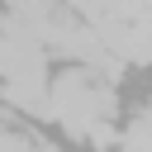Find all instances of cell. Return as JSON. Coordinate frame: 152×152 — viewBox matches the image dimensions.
<instances>
[{
  "label": "cell",
  "instance_id": "6da1fadb",
  "mask_svg": "<svg viewBox=\"0 0 152 152\" xmlns=\"http://www.w3.org/2000/svg\"><path fill=\"white\" fill-rule=\"evenodd\" d=\"M119 100H114V86L100 81L95 71H62L52 81V119L71 133V138H86L95 124L114 119Z\"/></svg>",
  "mask_w": 152,
  "mask_h": 152
},
{
  "label": "cell",
  "instance_id": "3957f363",
  "mask_svg": "<svg viewBox=\"0 0 152 152\" xmlns=\"http://www.w3.org/2000/svg\"><path fill=\"white\" fill-rule=\"evenodd\" d=\"M86 142H95V147H109V142H114V124H109V119H104V124H95V128L86 133Z\"/></svg>",
  "mask_w": 152,
  "mask_h": 152
},
{
  "label": "cell",
  "instance_id": "7a4b0ae2",
  "mask_svg": "<svg viewBox=\"0 0 152 152\" xmlns=\"http://www.w3.org/2000/svg\"><path fill=\"white\" fill-rule=\"evenodd\" d=\"M0 152H33V138H24L14 128H0Z\"/></svg>",
  "mask_w": 152,
  "mask_h": 152
}]
</instances>
